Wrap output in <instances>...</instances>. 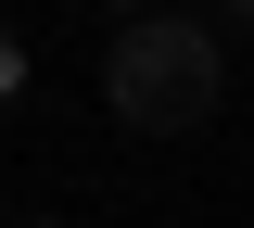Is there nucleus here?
Here are the masks:
<instances>
[{"label": "nucleus", "instance_id": "obj_1", "mask_svg": "<svg viewBox=\"0 0 254 228\" xmlns=\"http://www.w3.org/2000/svg\"><path fill=\"white\" fill-rule=\"evenodd\" d=\"M216 89H229V38L203 26V13H140V26H115V51H102V101H115L127 127H153V139L203 127Z\"/></svg>", "mask_w": 254, "mask_h": 228}, {"label": "nucleus", "instance_id": "obj_2", "mask_svg": "<svg viewBox=\"0 0 254 228\" xmlns=\"http://www.w3.org/2000/svg\"><path fill=\"white\" fill-rule=\"evenodd\" d=\"M13 89H26V38L0 26V101H13Z\"/></svg>", "mask_w": 254, "mask_h": 228}, {"label": "nucleus", "instance_id": "obj_3", "mask_svg": "<svg viewBox=\"0 0 254 228\" xmlns=\"http://www.w3.org/2000/svg\"><path fill=\"white\" fill-rule=\"evenodd\" d=\"M102 13H127V26H140V13H165V0H102Z\"/></svg>", "mask_w": 254, "mask_h": 228}, {"label": "nucleus", "instance_id": "obj_4", "mask_svg": "<svg viewBox=\"0 0 254 228\" xmlns=\"http://www.w3.org/2000/svg\"><path fill=\"white\" fill-rule=\"evenodd\" d=\"M216 26H254V0H216Z\"/></svg>", "mask_w": 254, "mask_h": 228}]
</instances>
